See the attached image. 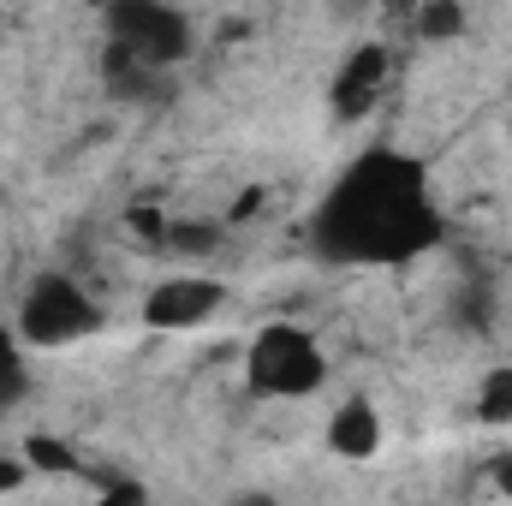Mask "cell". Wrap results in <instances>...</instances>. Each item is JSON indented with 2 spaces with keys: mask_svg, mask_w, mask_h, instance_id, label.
Segmentation results:
<instances>
[{
  "mask_svg": "<svg viewBox=\"0 0 512 506\" xmlns=\"http://www.w3.org/2000/svg\"><path fill=\"white\" fill-rule=\"evenodd\" d=\"M304 245L328 268H411L429 251H441L447 215L429 161L393 143L358 149L316 197L304 221Z\"/></svg>",
  "mask_w": 512,
  "mask_h": 506,
  "instance_id": "1",
  "label": "cell"
},
{
  "mask_svg": "<svg viewBox=\"0 0 512 506\" xmlns=\"http://www.w3.org/2000/svg\"><path fill=\"white\" fill-rule=\"evenodd\" d=\"M12 328L24 334L30 352H66V346H84L108 328L96 292L66 274V268H36L18 292V310H12Z\"/></svg>",
  "mask_w": 512,
  "mask_h": 506,
  "instance_id": "2",
  "label": "cell"
},
{
  "mask_svg": "<svg viewBox=\"0 0 512 506\" xmlns=\"http://www.w3.org/2000/svg\"><path fill=\"white\" fill-rule=\"evenodd\" d=\"M328 376H334L328 346L304 322H262L245 346V381H251L256 399L298 405V399H316L328 387Z\"/></svg>",
  "mask_w": 512,
  "mask_h": 506,
  "instance_id": "3",
  "label": "cell"
},
{
  "mask_svg": "<svg viewBox=\"0 0 512 506\" xmlns=\"http://www.w3.org/2000/svg\"><path fill=\"white\" fill-rule=\"evenodd\" d=\"M102 24H108V42L155 66V72H173L179 60H191V18L173 6V0H108L102 6Z\"/></svg>",
  "mask_w": 512,
  "mask_h": 506,
  "instance_id": "4",
  "label": "cell"
},
{
  "mask_svg": "<svg viewBox=\"0 0 512 506\" xmlns=\"http://www.w3.org/2000/svg\"><path fill=\"white\" fill-rule=\"evenodd\" d=\"M221 310H227V280L221 274H161L143 292V322L161 328V334H191Z\"/></svg>",
  "mask_w": 512,
  "mask_h": 506,
  "instance_id": "5",
  "label": "cell"
},
{
  "mask_svg": "<svg viewBox=\"0 0 512 506\" xmlns=\"http://www.w3.org/2000/svg\"><path fill=\"white\" fill-rule=\"evenodd\" d=\"M322 441H328V453H334V459L364 465V459H376V453H382L387 423H382V411H376L370 399H346V405H334V411H328Z\"/></svg>",
  "mask_w": 512,
  "mask_h": 506,
  "instance_id": "6",
  "label": "cell"
},
{
  "mask_svg": "<svg viewBox=\"0 0 512 506\" xmlns=\"http://www.w3.org/2000/svg\"><path fill=\"white\" fill-rule=\"evenodd\" d=\"M382 84H387V48L382 42H358L346 60H340V78H334V114L346 120H358L376 96H382Z\"/></svg>",
  "mask_w": 512,
  "mask_h": 506,
  "instance_id": "7",
  "label": "cell"
},
{
  "mask_svg": "<svg viewBox=\"0 0 512 506\" xmlns=\"http://www.w3.org/2000/svg\"><path fill=\"white\" fill-rule=\"evenodd\" d=\"M30 399V346L12 322H0V417H12Z\"/></svg>",
  "mask_w": 512,
  "mask_h": 506,
  "instance_id": "8",
  "label": "cell"
},
{
  "mask_svg": "<svg viewBox=\"0 0 512 506\" xmlns=\"http://www.w3.org/2000/svg\"><path fill=\"white\" fill-rule=\"evenodd\" d=\"M411 24H417V36H429V42H447V36L465 30V0H417Z\"/></svg>",
  "mask_w": 512,
  "mask_h": 506,
  "instance_id": "9",
  "label": "cell"
},
{
  "mask_svg": "<svg viewBox=\"0 0 512 506\" xmlns=\"http://www.w3.org/2000/svg\"><path fill=\"white\" fill-rule=\"evenodd\" d=\"M477 417H483V423H512V364H495V376L483 381Z\"/></svg>",
  "mask_w": 512,
  "mask_h": 506,
  "instance_id": "10",
  "label": "cell"
},
{
  "mask_svg": "<svg viewBox=\"0 0 512 506\" xmlns=\"http://www.w3.org/2000/svg\"><path fill=\"white\" fill-rule=\"evenodd\" d=\"M495 495H507V501H512V453L495 459Z\"/></svg>",
  "mask_w": 512,
  "mask_h": 506,
  "instance_id": "11",
  "label": "cell"
},
{
  "mask_svg": "<svg viewBox=\"0 0 512 506\" xmlns=\"http://www.w3.org/2000/svg\"><path fill=\"white\" fill-rule=\"evenodd\" d=\"M387 12H405V18H411V12H417V0H387Z\"/></svg>",
  "mask_w": 512,
  "mask_h": 506,
  "instance_id": "12",
  "label": "cell"
}]
</instances>
